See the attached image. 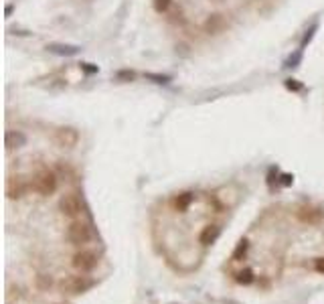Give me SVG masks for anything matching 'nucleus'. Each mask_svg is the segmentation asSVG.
I'll return each instance as SVG.
<instances>
[{
  "instance_id": "1",
  "label": "nucleus",
  "mask_w": 324,
  "mask_h": 304,
  "mask_svg": "<svg viewBox=\"0 0 324 304\" xmlns=\"http://www.w3.org/2000/svg\"><path fill=\"white\" fill-rule=\"evenodd\" d=\"M93 286V282L89 278H85V276H67L65 280H61L59 284V288L63 294H81L85 290H89Z\"/></svg>"
},
{
  "instance_id": "2",
  "label": "nucleus",
  "mask_w": 324,
  "mask_h": 304,
  "mask_svg": "<svg viewBox=\"0 0 324 304\" xmlns=\"http://www.w3.org/2000/svg\"><path fill=\"white\" fill-rule=\"evenodd\" d=\"M67 240L75 245L88 243L91 240V227L83 221H73L69 227H67Z\"/></svg>"
},
{
  "instance_id": "3",
  "label": "nucleus",
  "mask_w": 324,
  "mask_h": 304,
  "mask_svg": "<svg viewBox=\"0 0 324 304\" xmlns=\"http://www.w3.org/2000/svg\"><path fill=\"white\" fill-rule=\"evenodd\" d=\"M35 191L39 193V195H43V197H47V195H53L55 193V189H57V179H55V175L53 173H41L37 179H35Z\"/></svg>"
},
{
  "instance_id": "4",
  "label": "nucleus",
  "mask_w": 324,
  "mask_h": 304,
  "mask_svg": "<svg viewBox=\"0 0 324 304\" xmlns=\"http://www.w3.org/2000/svg\"><path fill=\"white\" fill-rule=\"evenodd\" d=\"M59 211L65 215V217H77L81 213V201L77 195L69 193V195H63L59 199Z\"/></svg>"
},
{
  "instance_id": "5",
  "label": "nucleus",
  "mask_w": 324,
  "mask_h": 304,
  "mask_svg": "<svg viewBox=\"0 0 324 304\" xmlns=\"http://www.w3.org/2000/svg\"><path fill=\"white\" fill-rule=\"evenodd\" d=\"M97 266V256L93 251H77L73 256V268L81 270V272H89Z\"/></svg>"
},
{
  "instance_id": "6",
  "label": "nucleus",
  "mask_w": 324,
  "mask_h": 304,
  "mask_svg": "<svg viewBox=\"0 0 324 304\" xmlns=\"http://www.w3.org/2000/svg\"><path fill=\"white\" fill-rule=\"evenodd\" d=\"M29 189V184L23 177H8L6 179V197L8 199H21Z\"/></svg>"
},
{
  "instance_id": "7",
  "label": "nucleus",
  "mask_w": 324,
  "mask_h": 304,
  "mask_svg": "<svg viewBox=\"0 0 324 304\" xmlns=\"http://www.w3.org/2000/svg\"><path fill=\"white\" fill-rule=\"evenodd\" d=\"M55 140H57V144L63 146V148H73V146L79 142V134H77V130H73V128H61V130H57V134H55Z\"/></svg>"
},
{
  "instance_id": "8",
  "label": "nucleus",
  "mask_w": 324,
  "mask_h": 304,
  "mask_svg": "<svg viewBox=\"0 0 324 304\" xmlns=\"http://www.w3.org/2000/svg\"><path fill=\"white\" fill-rule=\"evenodd\" d=\"M47 49H49V53L59 55V57H73L81 51L77 45H67V43H51V45H47Z\"/></svg>"
},
{
  "instance_id": "9",
  "label": "nucleus",
  "mask_w": 324,
  "mask_h": 304,
  "mask_svg": "<svg viewBox=\"0 0 324 304\" xmlns=\"http://www.w3.org/2000/svg\"><path fill=\"white\" fill-rule=\"evenodd\" d=\"M25 142H27V138H25V134L23 132H19V130H8L6 132V138H4V144H6V150H14V148H23L25 146Z\"/></svg>"
},
{
  "instance_id": "10",
  "label": "nucleus",
  "mask_w": 324,
  "mask_h": 304,
  "mask_svg": "<svg viewBox=\"0 0 324 304\" xmlns=\"http://www.w3.org/2000/svg\"><path fill=\"white\" fill-rule=\"evenodd\" d=\"M219 233H221V227L219 225H215V223H211V225H207L203 231H201V243L203 245H211V243H215V240L219 238Z\"/></svg>"
},
{
  "instance_id": "11",
  "label": "nucleus",
  "mask_w": 324,
  "mask_h": 304,
  "mask_svg": "<svg viewBox=\"0 0 324 304\" xmlns=\"http://www.w3.org/2000/svg\"><path fill=\"white\" fill-rule=\"evenodd\" d=\"M320 217H322V213L318 209H312V207H300L298 209V219L304 223H318Z\"/></svg>"
},
{
  "instance_id": "12",
  "label": "nucleus",
  "mask_w": 324,
  "mask_h": 304,
  "mask_svg": "<svg viewBox=\"0 0 324 304\" xmlns=\"http://www.w3.org/2000/svg\"><path fill=\"white\" fill-rule=\"evenodd\" d=\"M193 199H195L193 193H180V195L175 199L173 205H175L177 211H186V209H189V205L193 203Z\"/></svg>"
},
{
  "instance_id": "13",
  "label": "nucleus",
  "mask_w": 324,
  "mask_h": 304,
  "mask_svg": "<svg viewBox=\"0 0 324 304\" xmlns=\"http://www.w3.org/2000/svg\"><path fill=\"white\" fill-rule=\"evenodd\" d=\"M144 77L148 81H154V83H160V86H166V83H170V75H164V73H144Z\"/></svg>"
},
{
  "instance_id": "14",
  "label": "nucleus",
  "mask_w": 324,
  "mask_h": 304,
  "mask_svg": "<svg viewBox=\"0 0 324 304\" xmlns=\"http://www.w3.org/2000/svg\"><path fill=\"white\" fill-rule=\"evenodd\" d=\"M221 25H223V19H221V14H213L211 19L207 21V25H205V29H207L209 32H215L221 29Z\"/></svg>"
},
{
  "instance_id": "15",
  "label": "nucleus",
  "mask_w": 324,
  "mask_h": 304,
  "mask_svg": "<svg viewBox=\"0 0 324 304\" xmlns=\"http://www.w3.org/2000/svg\"><path fill=\"white\" fill-rule=\"evenodd\" d=\"M247 247H249L247 240H241V242H239V245H237V247H235V251H233V260H235V262H239V260L245 256V253H247Z\"/></svg>"
},
{
  "instance_id": "16",
  "label": "nucleus",
  "mask_w": 324,
  "mask_h": 304,
  "mask_svg": "<svg viewBox=\"0 0 324 304\" xmlns=\"http://www.w3.org/2000/svg\"><path fill=\"white\" fill-rule=\"evenodd\" d=\"M302 53H304V49H298L296 53L288 59V63H286V67H290V69H294V67H298L300 65V61H302Z\"/></svg>"
},
{
  "instance_id": "17",
  "label": "nucleus",
  "mask_w": 324,
  "mask_h": 304,
  "mask_svg": "<svg viewBox=\"0 0 324 304\" xmlns=\"http://www.w3.org/2000/svg\"><path fill=\"white\" fill-rule=\"evenodd\" d=\"M237 282L239 284H251L253 282V272L251 270H243V272L237 274Z\"/></svg>"
},
{
  "instance_id": "18",
  "label": "nucleus",
  "mask_w": 324,
  "mask_h": 304,
  "mask_svg": "<svg viewBox=\"0 0 324 304\" xmlns=\"http://www.w3.org/2000/svg\"><path fill=\"white\" fill-rule=\"evenodd\" d=\"M316 29H318V25H312V27H310V30H306V35H304V39H302V43H300V49H304V47H306V43H310V41H312V37H314Z\"/></svg>"
},
{
  "instance_id": "19",
  "label": "nucleus",
  "mask_w": 324,
  "mask_h": 304,
  "mask_svg": "<svg viewBox=\"0 0 324 304\" xmlns=\"http://www.w3.org/2000/svg\"><path fill=\"white\" fill-rule=\"evenodd\" d=\"M170 6V0H154V10L156 12H166Z\"/></svg>"
},
{
  "instance_id": "20",
  "label": "nucleus",
  "mask_w": 324,
  "mask_h": 304,
  "mask_svg": "<svg viewBox=\"0 0 324 304\" xmlns=\"http://www.w3.org/2000/svg\"><path fill=\"white\" fill-rule=\"evenodd\" d=\"M286 88L290 91H302V83H298V79H286Z\"/></svg>"
},
{
  "instance_id": "21",
  "label": "nucleus",
  "mask_w": 324,
  "mask_h": 304,
  "mask_svg": "<svg viewBox=\"0 0 324 304\" xmlns=\"http://www.w3.org/2000/svg\"><path fill=\"white\" fill-rule=\"evenodd\" d=\"M116 79H128V81H132L134 79V71H118L116 73Z\"/></svg>"
},
{
  "instance_id": "22",
  "label": "nucleus",
  "mask_w": 324,
  "mask_h": 304,
  "mask_svg": "<svg viewBox=\"0 0 324 304\" xmlns=\"http://www.w3.org/2000/svg\"><path fill=\"white\" fill-rule=\"evenodd\" d=\"M316 270L324 274V258H318V260H316Z\"/></svg>"
},
{
  "instance_id": "23",
  "label": "nucleus",
  "mask_w": 324,
  "mask_h": 304,
  "mask_svg": "<svg viewBox=\"0 0 324 304\" xmlns=\"http://www.w3.org/2000/svg\"><path fill=\"white\" fill-rule=\"evenodd\" d=\"M83 69L88 73H97V67H89V63H83Z\"/></svg>"
},
{
  "instance_id": "24",
  "label": "nucleus",
  "mask_w": 324,
  "mask_h": 304,
  "mask_svg": "<svg viewBox=\"0 0 324 304\" xmlns=\"http://www.w3.org/2000/svg\"><path fill=\"white\" fill-rule=\"evenodd\" d=\"M282 179H284V181H282L284 184H290V182H292V181H294V179H292V177H290V175H284Z\"/></svg>"
}]
</instances>
